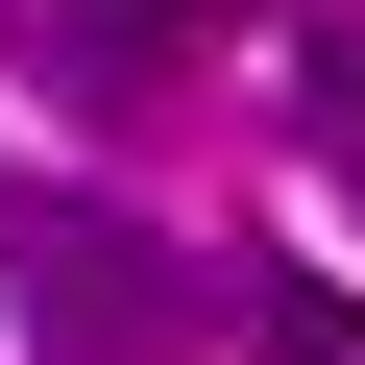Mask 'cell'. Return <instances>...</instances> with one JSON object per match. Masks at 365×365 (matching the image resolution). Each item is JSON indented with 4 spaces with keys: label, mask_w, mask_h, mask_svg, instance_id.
<instances>
[{
    "label": "cell",
    "mask_w": 365,
    "mask_h": 365,
    "mask_svg": "<svg viewBox=\"0 0 365 365\" xmlns=\"http://www.w3.org/2000/svg\"><path fill=\"white\" fill-rule=\"evenodd\" d=\"M0 49H49L73 98H146L170 49H195V0H0Z\"/></svg>",
    "instance_id": "obj_2"
},
{
    "label": "cell",
    "mask_w": 365,
    "mask_h": 365,
    "mask_svg": "<svg viewBox=\"0 0 365 365\" xmlns=\"http://www.w3.org/2000/svg\"><path fill=\"white\" fill-rule=\"evenodd\" d=\"M317 170H341V220H365V0L317 25Z\"/></svg>",
    "instance_id": "obj_4"
},
{
    "label": "cell",
    "mask_w": 365,
    "mask_h": 365,
    "mask_svg": "<svg viewBox=\"0 0 365 365\" xmlns=\"http://www.w3.org/2000/svg\"><path fill=\"white\" fill-rule=\"evenodd\" d=\"M0 292H25V365H195L220 341V268L146 244L122 195H49V170H0Z\"/></svg>",
    "instance_id": "obj_1"
},
{
    "label": "cell",
    "mask_w": 365,
    "mask_h": 365,
    "mask_svg": "<svg viewBox=\"0 0 365 365\" xmlns=\"http://www.w3.org/2000/svg\"><path fill=\"white\" fill-rule=\"evenodd\" d=\"M220 341L244 365H365V292L341 268H220Z\"/></svg>",
    "instance_id": "obj_3"
}]
</instances>
